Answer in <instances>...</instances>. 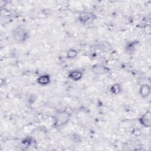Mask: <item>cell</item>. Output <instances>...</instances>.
Masks as SVG:
<instances>
[{
	"label": "cell",
	"instance_id": "obj_1",
	"mask_svg": "<svg viewBox=\"0 0 151 151\" xmlns=\"http://www.w3.org/2000/svg\"><path fill=\"white\" fill-rule=\"evenodd\" d=\"M71 120V114L65 110H57L54 116V126L56 128L62 127Z\"/></svg>",
	"mask_w": 151,
	"mask_h": 151
},
{
	"label": "cell",
	"instance_id": "obj_2",
	"mask_svg": "<svg viewBox=\"0 0 151 151\" xmlns=\"http://www.w3.org/2000/svg\"><path fill=\"white\" fill-rule=\"evenodd\" d=\"M12 36L15 41L23 43L29 38V32L24 27L18 26L12 30Z\"/></svg>",
	"mask_w": 151,
	"mask_h": 151
},
{
	"label": "cell",
	"instance_id": "obj_3",
	"mask_svg": "<svg viewBox=\"0 0 151 151\" xmlns=\"http://www.w3.org/2000/svg\"><path fill=\"white\" fill-rule=\"evenodd\" d=\"M96 19V15L93 12L90 11H83L80 13L78 17L79 22L83 25L91 24Z\"/></svg>",
	"mask_w": 151,
	"mask_h": 151
},
{
	"label": "cell",
	"instance_id": "obj_4",
	"mask_svg": "<svg viewBox=\"0 0 151 151\" xmlns=\"http://www.w3.org/2000/svg\"><path fill=\"white\" fill-rule=\"evenodd\" d=\"M91 72L96 75H105L110 73V69L106 65L100 64H96L91 68Z\"/></svg>",
	"mask_w": 151,
	"mask_h": 151
},
{
	"label": "cell",
	"instance_id": "obj_5",
	"mask_svg": "<svg viewBox=\"0 0 151 151\" xmlns=\"http://www.w3.org/2000/svg\"><path fill=\"white\" fill-rule=\"evenodd\" d=\"M140 124L145 128H150L151 126V112L147 110L142 114L138 119Z\"/></svg>",
	"mask_w": 151,
	"mask_h": 151
},
{
	"label": "cell",
	"instance_id": "obj_6",
	"mask_svg": "<svg viewBox=\"0 0 151 151\" xmlns=\"http://www.w3.org/2000/svg\"><path fill=\"white\" fill-rule=\"evenodd\" d=\"M83 77V72L79 69L73 70L68 74V77L73 81H78L82 79Z\"/></svg>",
	"mask_w": 151,
	"mask_h": 151
},
{
	"label": "cell",
	"instance_id": "obj_7",
	"mask_svg": "<svg viewBox=\"0 0 151 151\" xmlns=\"http://www.w3.org/2000/svg\"><path fill=\"white\" fill-rule=\"evenodd\" d=\"M151 93L150 86L148 84H142L139 88V94L143 99L147 98Z\"/></svg>",
	"mask_w": 151,
	"mask_h": 151
},
{
	"label": "cell",
	"instance_id": "obj_8",
	"mask_svg": "<svg viewBox=\"0 0 151 151\" xmlns=\"http://www.w3.org/2000/svg\"><path fill=\"white\" fill-rule=\"evenodd\" d=\"M37 83L41 86H47L51 83V76L48 74H43L38 77Z\"/></svg>",
	"mask_w": 151,
	"mask_h": 151
},
{
	"label": "cell",
	"instance_id": "obj_9",
	"mask_svg": "<svg viewBox=\"0 0 151 151\" xmlns=\"http://www.w3.org/2000/svg\"><path fill=\"white\" fill-rule=\"evenodd\" d=\"M97 47L99 50L104 52H108L112 50V46L111 44L106 41H100L97 44Z\"/></svg>",
	"mask_w": 151,
	"mask_h": 151
},
{
	"label": "cell",
	"instance_id": "obj_10",
	"mask_svg": "<svg viewBox=\"0 0 151 151\" xmlns=\"http://www.w3.org/2000/svg\"><path fill=\"white\" fill-rule=\"evenodd\" d=\"M109 90L111 94L116 96L122 92L123 87L121 84H120L119 83H115L111 85Z\"/></svg>",
	"mask_w": 151,
	"mask_h": 151
},
{
	"label": "cell",
	"instance_id": "obj_11",
	"mask_svg": "<svg viewBox=\"0 0 151 151\" xmlns=\"http://www.w3.org/2000/svg\"><path fill=\"white\" fill-rule=\"evenodd\" d=\"M137 44H138V42L137 41H130L127 42L125 47L126 52L129 54H133L136 50V47Z\"/></svg>",
	"mask_w": 151,
	"mask_h": 151
},
{
	"label": "cell",
	"instance_id": "obj_12",
	"mask_svg": "<svg viewBox=\"0 0 151 151\" xmlns=\"http://www.w3.org/2000/svg\"><path fill=\"white\" fill-rule=\"evenodd\" d=\"M78 51L74 48H71L68 49L66 52V57L70 60H74L76 58L78 57Z\"/></svg>",
	"mask_w": 151,
	"mask_h": 151
},
{
	"label": "cell",
	"instance_id": "obj_13",
	"mask_svg": "<svg viewBox=\"0 0 151 151\" xmlns=\"http://www.w3.org/2000/svg\"><path fill=\"white\" fill-rule=\"evenodd\" d=\"M33 143V139L30 136H27L24 139H22L21 141V144L23 146L25 147H29Z\"/></svg>",
	"mask_w": 151,
	"mask_h": 151
},
{
	"label": "cell",
	"instance_id": "obj_14",
	"mask_svg": "<svg viewBox=\"0 0 151 151\" xmlns=\"http://www.w3.org/2000/svg\"><path fill=\"white\" fill-rule=\"evenodd\" d=\"M69 138L71 140H72L74 143H80L81 142V136L76 133H72L70 134Z\"/></svg>",
	"mask_w": 151,
	"mask_h": 151
}]
</instances>
